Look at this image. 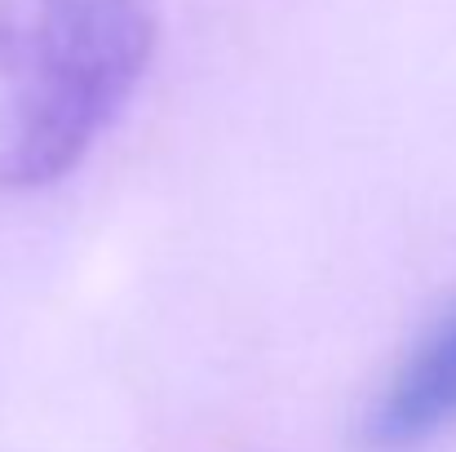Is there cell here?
<instances>
[{
	"label": "cell",
	"instance_id": "2",
	"mask_svg": "<svg viewBox=\"0 0 456 452\" xmlns=\"http://www.w3.org/2000/svg\"><path fill=\"white\" fill-rule=\"evenodd\" d=\"M456 431V301L399 355L359 413L363 452H421Z\"/></svg>",
	"mask_w": 456,
	"mask_h": 452
},
{
	"label": "cell",
	"instance_id": "1",
	"mask_svg": "<svg viewBox=\"0 0 456 452\" xmlns=\"http://www.w3.org/2000/svg\"><path fill=\"white\" fill-rule=\"evenodd\" d=\"M155 0H0V191L67 177L155 53Z\"/></svg>",
	"mask_w": 456,
	"mask_h": 452
}]
</instances>
